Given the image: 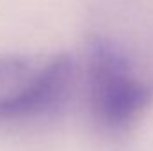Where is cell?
Returning a JSON list of instances; mask_svg holds the SVG:
<instances>
[{
    "instance_id": "obj_2",
    "label": "cell",
    "mask_w": 153,
    "mask_h": 151,
    "mask_svg": "<svg viewBox=\"0 0 153 151\" xmlns=\"http://www.w3.org/2000/svg\"><path fill=\"white\" fill-rule=\"evenodd\" d=\"M75 62L62 52L0 53V123L59 110L73 87Z\"/></svg>"
},
{
    "instance_id": "obj_1",
    "label": "cell",
    "mask_w": 153,
    "mask_h": 151,
    "mask_svg": "<svg viewBox=\"0 0 153 151\" xmlns=\"http://www.w3.org/2000/svg\"><path fill=\"white\" fill-rule=\"evenodd\" d=\"M85 89L94 121L111 133L130 130L153 103V75L139 52L109 32L89 38Z\"/></svg>"
}]
</instances>
